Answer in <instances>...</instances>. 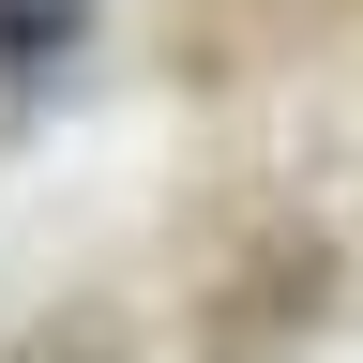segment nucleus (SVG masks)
Wrapping results in <instances>:
<instances>
[{"instance_id": "nucleus-1", "label": "nucleus", "mask_w": 363, "mask_h": 363, "mask_svg": "<svg viewBox=\"0 0 363 363\" xmlns=\"http://www.w3.org/2000/svg\"><path fill=\"white\" fill-rule=\"evenodd\" d=\"M76 30H91L76 0H0V76H30V61H61Z\"/></svg>"}]
</instances>
